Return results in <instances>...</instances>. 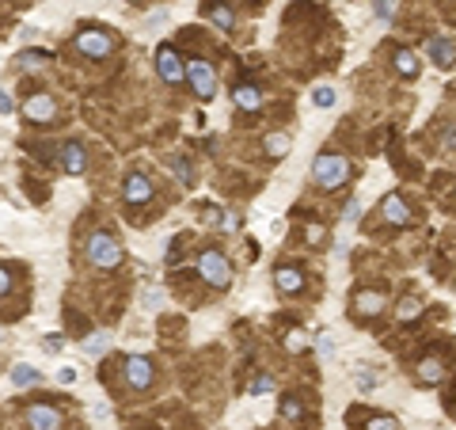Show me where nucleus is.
Masks as SVG:
<instances>
[{"label":"nucleus","instance_id":"obj_5","mask_svg":"<svg viewBox=\"0 0 456 430\" xmlns=\"http://www.w3.org/2000/svg\"><path fill=\"white\" fill-rule=\"evenodd\" d=\"M156 72L168 80V84H183V77H186V65L179 61V54L171 50V46H160V50H156Z\"/></svg>","mask_w":456,"mask_h":430},{"label":"nucleus","instance_id":"obj_22","mask_svg":"<svg viewBox=\"0 0 456 430\" xmlns=\"http://www.w3.org/2000/svg\"><path fill=\"white\" fill-rule=\"evenodd\" d=\"M422 312V301H418V297H403V301H399L396 305V316H399V320H414V316H418Z\"/></svg>","mask_w":456,"mask_h":430},{"label":"nucleus","instance_id":"obj_38","mask_svg":"<svg viewBox=\"0 0 456 430\" xmlns=\"http://www.w3.org/2000/svg\"><path fill=\"white\" fill-rule=\"evenodd\" d=\"M445 141H449L453 149H456V126H449V134H445Z\"/></svg>","mask_w":456,"mask_h":430},{"label":"nucleus","instance_id":"obj_33","mask_svg":"<svg viewBox=\"0 0 456 430\" xmlns=\"http://www.w3.org/2000/svg\"><path fill=\"white\" fill-rule=\"evenodd\" d=\"M57 381H61V385H72V381H76V369H72V366H61V369H57Z\"/></svg>","mask_w":456,"mask_h":430},{"label":"nucleus","instance_id":"obj_27","mask_svg":"<svg viewBox=\"0 0 456 430\" xmlns=\"http://www.w3.org/2000/svg\"><path fill=\"white\" fill-rule=\"evenodd\" d=\"M84 351L88 354H103L107 351V335H103V331H92V339H84Z\"/></svg>","mask_w":456,"mask_h":430},{"label":"nucleus","instance_id":"obj_15","mask_svg":"<svg viewBox=\"0 0 456 430\" xmlns=\"http://www.w3.org/2000/svg\"><path fill=\"white\" fill-rule=\"evenodd\" d=\"M232 99H236V107H240V111H259V107H263V92H259L255 84H240L232 92Z\"/></svg>","mask_w":456,"mask_h":430},{"label":"nucleus","instance_id":"obj_4","mask_svg":"<svg viewBox=\"0 0 456 430\" xmlns=\"http://www.w3.org/2000/svg\"><path fill=\"white\" fill-rule=\"evenodd\" d=\"M186 80L194 84V92L202 95V99H213L217 92V72L209 61H186Z\"/></svg>","mask_w":456,"mask_h":430},{"label":"nucleus","instance_id":"obj_26","mask_svg":"<svg viewBox=\"0 0 456 430\" xmlns=\"http://www.w3.org/2000/svg\"><path fill=\"white\" fill-rule=\"evenodd\" d=\"M312 103H316L320 111L335 107V88H316V92H312Z\"/></svg>","mask_w":456,"mask_h":430},{"label":"nucleus","instance_id":"obj_14","mask_svg":"<svg viewBox=\"0 0 456 430\" xmlns=\"http://www.w3.org/2000/svg\"><path fill=\"white\" fill-rule=\"evenodd\" d=\"M84 164H88V157H84V145L69 141V145L61 149V168H65L69 175H80V172H84Z\"/></svg>","mask_w":456,"mask_h":430},{"label":"nucleus","instance_id":"obj_28","mask_svg":"<svg viewBox=\"0 0 456 430\" xmlns=\"http://www.w3.org/2000/svg\"><path fill=\"white\" fill-rule=\"evenodd\" d=\"M392 0H373V15H377V19L380 23H388V19H392Z\"/></svg>","mask_w":456,"mask_h":430},{"label":"nucleus","instance_id":"obj_16","mask_svg":"<svg viewBox=\"0 0 456 430\" xmlns=\"http://www.w3.org/2000/svg\"><path fill=\"white\" fill-rule=\"evenodd\" d=\"M354 308L361 316H377L380 308H384V294H373V289H361V294L354 297Z\"/></svg>","mask_w":456,"mask_h":430},{"label":"nucleus","instance_id":"obj_21","mask_svg":"<svg viewBox=\"0 0 456 430\" xmlns=\"http://www.w3.org/2000/svg\"><path fill=\"white\" fill-rule=\"evenodd\" d=\"M35 381H38L35 366H12V385L15 388H27V385H35Z\"/></svg>","mask_w":456,"mask_h":430},{"label":"nucleus","instance_id":"obj_12","mask_svg":"<svg viewBox=\"0 0 456 430\" xmlns=\"http://www.w3.org/2000/svg\"><path fill=\"white\" fill-rule=\"evenodd\" d=\"M426 54L434 58V65H441V69L456 65V46H453V38H430V42H426Z\"/></svg>","mask_w":456,"mask_h":430},{"label":"nucleus","instance_id":"obj_39","mask_svg":"<svg viewBox=\"0 0 456 430\" xmlns=\"http://www.w3.org/2000/svg\"><path fill=\"white\" fill-rule=\"evenodd\" d=\"M453 408H456V404H453Z\"/></svg>","mask_w":456,"mask_h":430},{"label":"nucleus","instance_id":"obj_11","mask_svg":"<svg viewBox=\"0 0 456 430\" xmlns=\"http://www.w3.org/2000/svg\"><path fill=\"white\" fill-rule=\"evenodd\" d=\"M380 217H384L388 225H407L411 221V209H407V202L399 198V194H388V198L380 202Z\"/></svg>","mask_w":456,"mask_h":430},{"label":"nucleus","instance_id":"obj_8","mask_svg":"<svg viewBox=\"0 0 456 430\" xmlns=\"http://www.w3.org/2000/svg\"><path fill=\"white\" fill-rule=\"evenodd\" d=\"M27 423L31 430H57L61 427V411L50 408V404H35V408H27Z\"/></svg>","mask_w":456,"mask_h":430},{"label":"nucleus","instance_id":"obj_20","mask_svg":"<svg viewBox=\"0 0 456 430\" xmlns=\"http://www.w3.org/2000/svg\"><path fill=\"white\" fill-rule=\"evenodd\" d=\"M285 351H289V354H304V351H308V335H304L300 328L285 331Z\"/></svg>","mask_w":456,"mask_h":430},{"label":"nucleus","instance_id":"obj_32","mask_svg":"<svg viewBox=\"0 0 456 430\" xmlns=\"http://www.w3.org/2000/svg\"><path fill=\"white\" fill-rule=\"evenodd\" d=\"M251 392H274V381L270 377H266V373H263V377H255V385H251Z\"/></svg>","mask_w":456,"mask_h":430},{"label":"nucleus","instance_id":"obj_17","mask_svg":"<svg viewBox=\"0 0 456 430\" xmlns=\"http://www.w3.org/2000/svg\"><path fill=\"white\" fill-rule=\"evenodd\" d=\"M445 377V362L441 358H422L418 362V381L422 385H437Z\"/></svg>","mask_w":456,"mask_h":430},{"label":"nucleus","instance_id":"obj_10","mask_svg":"<svg viewBox=\"0 0 456 430\" xmlns=\"http://www.w3.org/2000/svg\"><path fill=\"white\" fill-rule=\"evenodd\" d=\"M122 194H126V202H149L152 198V183H149V175H141V172H129L126 175V183H122Z\"/></svg>","mask_w":456,"mask_h":430},{"label":"nucleus","instance_id":"obj_34","mask_svg":"<svg viewBox=\"0 0 456 430\" xmlns=\"http://www.w3.org/2000/svg\"><path fill=\"white\" fill-rule=\"evenodd\" d=\"M15 111V103H12V95L4 92V88H0V115H12Z\"/></svg>","mask_w":456,"mask_h":430},{"label":"nucleus","instance_id":"obj_30","mask_svg":"<svg viewBox=\"0 0 456 430\" xmlns=\"http://www.w3.org/2000/svg\"><path fill=\"white\" fill-rule=\"evenodd\" d=\"M357 217H361V202H357V198H350V202H346V209H342V221H346V225H354Z\"/></svg>","mask_w":456,"mask_h":430},{"label":"nucleus","instance_id":"obj_1","mask_svg":"<svg viewBox=\"0 0 456 430\" xmlns=\"http://www.w3.org/2000/svg\"><path fill=\"white\" fill-rule=\"evenodd\" d=\"M346 175H350V164L339 152H320V157L312 160V180L320 183L323 191H339V186L346 183Z\"/></svg>","mask_w":456,"mask_h":430},{"label":"nucleus","instance_id":"obj_9","mask_svg":"<svg viewBox=\"0 0 456 430\" xmlns=\"http://www.w3.org/2000/svg\"><path fill=\"white\" fill-rule=\"evenodd\" d=\"M23 115H27L31 122H54L57 103L50 99V95H31V99L23 103Z\"/></svg>","mask_w":456,"mask_h":430},{"label":"nucleus","instance_id":"obj_24","mask_svg":"<svg viewBox=\"0 0 456 430\" xmlns=\"http://www.w3.org/2000/svg\"><path fill=\"white\" fill-rule=\"evenodd\" d=\"M266 152H270V157H285V152H289V137L285 134H266Z\"/></svg>","mask_w":456,"mask_h":430},{"label":"nucleus","instance_id":"obj_31","mask_svg":"<svg viewBox=\"0 0 456 430\" xmlns=\"http://www.w3.org/2000/svg\"><path fill=\"white\" fill-rule=\"evenodd\" d=\"M282 415L285 419H300V415H304V408H300L297 400H282Z\"/></svg>","mask_w":456,"mask_h":430},{"label":"nucleus","instance_id":"obj_13","mask_svg":"<svg viewBox=\"0 0 456 430\" xmlns=\"http://www.w3.org/2000/svg\"><path fill=\"white\" fill-rule=\"evenodd\" d=\"M274 286H278L282 294H300V286H304V274H300L297 266H278V271H274Z\"/></svg>","mask_w":456,"mask_h":430},{"label":"nucleus","instance_id":"obj_3","mask_svg":"<svg viewBox=\"0 0 456 430\" xmlns=\"http://www.w3.org/2000/svg\"><path fill=\"white\" fill-rule=\"evenodd\" d=\"M198 274L217 289H225L228 282H232V266H228V259L221 255V251H202L198 255Z\"/></svg>","mask_w":456,"mask_h":430},{"label":"nucleus","instance_id":"obj_2","mask_svg":"<svg viewBox=\"0 0 456 430\" xmlns=\"http://www.w3.org/2000/svg\"><path fill=\"white\" fill-rule=\"evenodd\" d=\"M88 259H92L99 271H111V266L122 263V244L111 237V232H95V237L88 240Z\"/></svg>","mask_w":456,"mask_h":430},{"label":"nucleus","instance_id":"obj_25","mask_svg":"<svg viewBox=\"0 0 456 430\" xmlns=\"http://www.w3.org/2000/svg\"><path fill=\"white\" fill-rule=\"evenodd\" d=\"M171 168H175V175H179L186 186L194 183V168H190V160H186V157H171Z\"/></svg>","mask_w":456,"mask_h":430},{"label":"nucleus","instance_id":"obj_7","mask_svg":"<svg viewBox=\"0 0 456 430\" xmlns=\"http://www.w3.org/2000/svg\"><path fill=\"white\" fill-rule=\"evenodd\" d=\"M126 385L137 388V392H145V388L152 385V362L149 358H126Z\"/></svg>","mask_w":456,"mask_h":430},{"label":"nucleus","instance_id":"obj_23","mask_svg":"<svg viewBox=\"0 0 456 430\" xmlns=\"http://www.w3.org/2000/svg\"><path fill=\"white\" fill-rule=\"evenodd\" d=\"M209 15H213V23H217L221 31H232L236 15H232V8H228V4H213V8H209Z\"/></svg>","mask_w":456,"mask_h":430},{"label":"nucleus","instance_id":"obj_18","mask_svg":"<svg viewBox=\"0 0 456 430\" xmlns=\"http://www.w3.org/2000/svg\"><path fill=\"white\" fill-rule=\"evenodd\" d=\"M396 72L399 77H418V58L411 50H396Z\"/></svg>","mask_w":456,"mask_h":430},{"label":"nucleus","instance_id":"obj_29","mask_svg":"<svg viewBox=\"0 0 456 430\" xmlns=\"http://www.w3.org/2000/svg\"><path fill=\"white\" fill-rule=\"evenodd\" d=\"M365 430H399V423L392 415H377V419H369V427Z\"/></svg>","mask_w":456,"mask_h":430},{"label":"nucleus","instance_id":"obj_35","mask_svg":"<svg viewBox=\"0 0 456 430\" xmlns=\"http://www.w3.org/2000/svg\"><path fill=\"white\" fill-rule=\"evenodd\" d=\"M12 289V274H8V266H0V297Z\"/></svg>","mask_w":456,"mask_h":430},{"label":"nucleus","instance_id":"obj_6","mask_svg":"<svg viewBox=\"0 0 456 430\" xmlns=\"http://www.w3.org/2000/svg\"><path fill=\"white\" fill-rule=\"evenodd\" d=\"M111 46L114 42H111L107 31H80V35H76V50L88 54V58H107Z\"/></svg>","mask_w":456,"mask_h":430},{"label":"nucleus","instance_id":"obj_37","mask_svg":"<svg viewBox=\"0 0 456 430\" xmlns=\"http://www.w3.org/2000/svg\"><path fill=\"white\" fill-rule=\"evenodd\" d=\"M320 237H323V229H316V225H308V240H312V244H320Z\"/></svg>","mask_w":456,"mask_h":430},{"label":"nucleus","instance_id":"obj_19","mask_svg":"<svg viewBox=\"0 0 456 430\" xmlns=\"http://www.w3.org/2000/svg\"><path fill=\"white\" fill-rule=\"evenodd\" d=\"M46 61H50V54H46V50H23L19 58H15L19 69H42Z\"/></svg>","mask_w":456,"mask_h":430},{"label":"nucleus","instance_id":"obj_36","mask_svg":"<svg viewBox=\"0 0 456 430\" xmlns=\"http://www.w3.org/2000/svg\"><path fill=\"white\" fill-rule=\"evenodd\" d=\"M145 301H149V308H160V294H156V289H149V294H145Z\"/></svg>","mask_w":456,"mask_h":430}]
</instances>
